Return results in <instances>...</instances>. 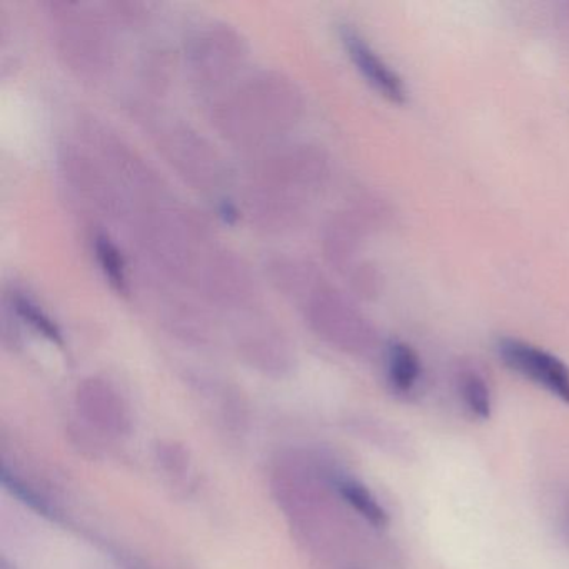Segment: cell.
I'll list each match as a JSON object with an SVG mask.
<instances>
[{"instance_id":"obj_2","label":"cell","mask_w":569,"mask_h":569,"mask_svg":"<svg viewBox=\"0 0 569 569\" xmlns=\"http://www.w3.org/2000/svg\"><path fill=\"white\" fill-rule=\"evenodd\" d=\"M342 44L349 52V58L355 62L358 71L365 76L366 81L389 101L395 104H405L408 92H406L402 79L379 58L378 52L372 51L371 46L355 31V29H341Z\"/></svg>"},{"instance_id":"obj_5","label":"cell","mask_w":569,"mask_h":569,"mask_svg":"<svg viewBox=\"0 0 569 569\" xmlns=\"http://www.w3.org/2000/svg\"><path fill=\"white\" fill-rule=\"evenodd\" d=\"M462 399L469 411L479 419H489L491 416V395L482 376L476 371H465L459 378Z\"/></svg>"},{"instance_id":"obj_1","label":"cell","mask_w":569,"mask_h":569,"mask_svg":"<svg viewBox=\"0 0 569 569\" xmlns=\"http://www.w3.org/2000/svg\"><path fill=\"white\" fill-rule=\"evenodd\" d=\"M498 355L511 371L531 379L569 405V368L561 359L538 346L511 338L499 339Z\"/></svg>"},{"instance_id":"obj_6","label":"cell","mask_w":569,"mask_h":569,"mask_svg":"<svg viewBox=\"0 0 569 569\" xmlns=\"http://www.w3.org/2000/svg\"><path fill=\"white\" fill-rule=\"evenodd\" d=\"M96 252H98L102 271L108 276L111 284L118 291H126L124 261H122V256L119 254L118 248L104 236H99L96 239Z\"/></svg>"},{"instance_id":"obj_8","label":"cell","mask_w":569,"mask_h":569,"mask_svg":"<svg viewBox=\"0 0 569 569\" xmlns=\"http://www.w3.org/2000/svg\"><path fill=\"white\" fill-rule=\"evenodd\" d=\"M558 21L559 26H561L569 36V2L559 6Z\"/></svg>"},{"instance_id":"obj_7","label":"cell","mask_w":569,"mask_h":569,"mask_svg":"<svg viewBox=\"0 0 569 569\" xmlns=\"http://www.w3.org/2000/svg\"><path fill=\"white\" fill-rule=\"evenodd\" d=\"M16 309L42 336L51 339V341L61 342V331H59L58 326L34 302L29 301V299L18 298L16 299Z\"/></svg>"},{"instance_id":"obj_4","label":"cell","mask_w":569,"mask_h":569,"mask_svg":"<svg viewBox=\"0 0 569 569\" xmlns=\"http://www.w3.org/2000/svg\"><path fill=\"white\" fill-rule=\"evenodd\" d=\"M339 492L371 525L381 528V526L388 522V515H386L385 508L379 505L378 499L361 482L346 479V481L339 482Z\"/></svg>"},{"instance_id":"obj_3","label":"cell","mask_w":569,"mask_h":569,"mask_svg":"<svg viewBox=\"0 0 569 569\" xmlns=\"http://www.w3.org/2000/svg\"><path fill=\"white\" fill-rule=\"evenodd\" d=\"M389 382L398 391H409L421 378V359L418 352L405 342H392L388 351Z\"/></svg>"}]
</instances>
